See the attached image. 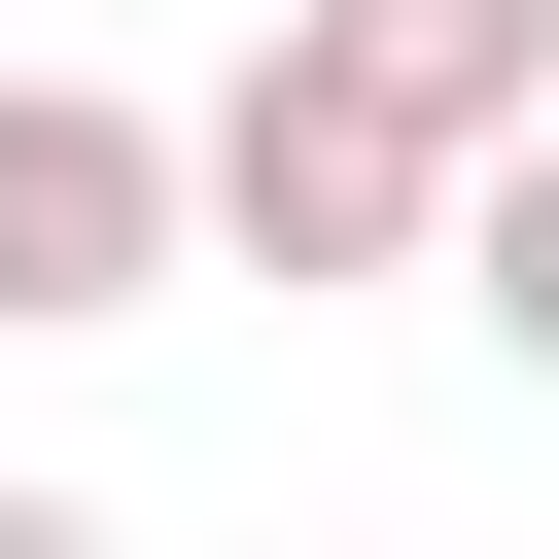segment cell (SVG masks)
Wrapping results in <instances>:
<instances>
[{"mask_svg": "<svg viewBox=\"0 0 559 559\" xmlns=\"http://www.w3.org/2000/svg\"><path fill=\"white\" fill-rule=\"evenodd\" d=\"M0 559H105V489H0Z\"/></svg>", "mask_w": 559, "mask_h": 559, "instance_id": "5b68a950", "label": "cell"}, {"mask_svg": "<svg viewBox=\"0 0 559 559\" xmlns=\"http://www.w3.org/2000/svg\"><path fill=\"white\" fill-rule=\"evenodd\" d=\"M175 245H210L175 105H105V70H0V314H175Z\"/></svg>", "mask_w": 559, "mask_h": 559, "instance_id": "6da1fadb", "label": "cell"}, {"mask_svg": "<svg viewBox=\"0 0 559 559\" xmlns=\"http://www.w3.org/2000/svg\"><path fill=\"white\" fill-rule=\"evenodd\" d=\"M280 70H314V105H384L419 175L559 140V0H280Z\"/></svg>", "mask_w": 559, "mask_h": 559, "instance_id": "3957f363", "label": "cell"}, {"mask_svg": "<svg viewBox=\"0 0 559 559\" xmlns=\"http://www.w3.org/2000/svg\"><path fill=\"white\" fill-rule=\"evenodd\" d=\"M454 280H489V349L559 384V140H489V175H454Z\"/></svg>", "mask_w": 559, "mask_h": 559, "instance_id": "277c9868", "label": "cell"}, {"mask_svg": "<svg viewBox=\"0 0 559 559\" xmlns=\"http://www.w3.org/2000/svg\"><path fill=\"white\" fill-rule=\"evenodd\" d=\"M175 175H210V245H245V280H384V245H454V175H419L384 105H314V70H245Z\"/></svg>", "mask_w": 559, "mask_h": 559, "instance_id": "7a4b0ae2", "label": "cell"}]
</instances>
